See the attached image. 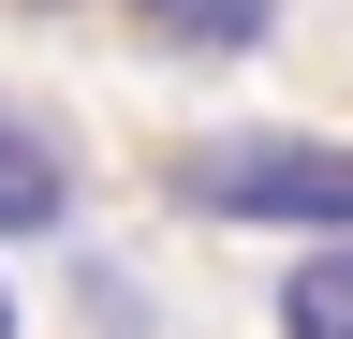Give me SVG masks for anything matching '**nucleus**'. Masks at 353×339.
<instances>
[{
	"label": "nucleus",
	"mask_w": 353,
	"mask_h": 339,
	"mask_svg": "<svg viewBox=\"0 0 353 339\" xmlns=\"http://www.w3.org/2000/svg\"><path fill=\"white\" fill-rule=\"evenodd\" d=\"M162 206L324 251V236H353V148H324V133H265V118H250V133H192V148H162Z\"/></svg>",
	"instance_id": "nucleus-1"
},
{
	"label": "nucleus",
	"mask_w": 353,
	"mask_h": 339,
	"mask_svg": "<svg viewBox=\"0 0 353 339\" xmlns=\"http://www.w3.org/2000/svg\"><path fill=\"white\" fill-rule=\"evenodd\" d=\"M59 222H74V148L0 104V236H59Z\"/></svg>",
	"instance_id": "nucleus-2"
},
{
	"label": "nucleus",
	"mask_w": 353,
	"mask_h": 339,
	"mask_svg": "<svg viewBox=\"0 0 353 339\" xmlns=\"http://www.w3.org/2000/svg\"><path fill=\"white\" fill-rule=\"evenodd\" d=\"M132 30H148L162 59H250L265 30H280V0H118Z\"/></svg>",
	"instance_id": "nucleus-3"
},
{
	"label": "nucleus",
	"mask_w": 353,
	"mask_h": 339,
	"mask_svg": "<svg viewBox=\"0 0 353 339\" xmlns=\"http://www.w3.org/2000/svg\"><path fill=\"white\" fill-rule=\"evenodd\" d=\"M280 339H353V236H324V251H294L280 266V310H265Z\"/></svg>",
	"instance_id": "nucleus-4"
},
{
	"label": "nucleus",
	"mask_w": 353,
	"mask_h": 339,
	"mask_svg": "<svg viewBox=\"0 0 353 339\" xmlns=\"http://www.w3.org/2000/svg\"><path fill=\"white\" fill-rule=\"evenodd\" d=\"M15 325H30V310H15V280H0V339H15Z\"/></svg>",
	"instance_id": "nucleus-5"
}]
</instances>
